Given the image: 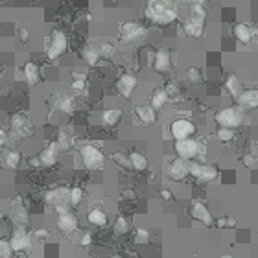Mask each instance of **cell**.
Listing matches in <instances>:
<instances>
[{
  "label": "cell",
  "instance_id": "cell-45",
  "mask_svg": "<svg viewBox=\"0 0 258 258\" xmlns=\"http://www.w3.org/2000/svg\"><path fill=\"white\" fill-rule=\"evenodd\" d=\"M72 91H77V92L85 91V79H74V81H72Z\"/></svg>",
  "mask_w": 258,
  "mask_h": 258
},
{
  "label": "cell",
  "instance_id": "cell-30",
  "mask_svg": "<svg viewBox=\"0 0 258 258\" xmlns=\"http://www.w3.org/2000/svg\"><path fill=\"white\" fill-rule=\"evenodd\" d=\"M129 229H131V223H129L128 218H124V216H120V218H116V221H114V225H113L114 234H118V236L128 234Z\"/></svg>",
  "mask_w": 258,
  "mask_h": 258
},
{
  "label": "cell",
  "instance_id": "cell-43",
  "mask_svg": "<svg viewBox=\"0 0 258 258\" xmlns=\"http://www.w3.org/2000/svg\"><path fill=\"white\" fill-rule=\"evenodd\" d=\"M35 238L37 240H48L50 238V231L48 229H37L35 231Z\"/></svg>",
  "mask_w": 258,
  "mask_h": 258
},
{
  "label": "cell",
  "instance_id": "cell-12",
  "mask_svg": "<svg viewBox=\"0 0 258 258\" xmlns=\"http://www.w3.org/2000/svg\"><path fill=\"white\" fill-rule=\"evenodd\" d=\"M153 70L159 74H166L172 70V53L168 48H159L153 55Z\"/></svg>",
  "mask_w": 258,
  "mask_h": 258
},
{
  "label": "cell",
  "instance_id": "cell-5",
  "mask_svg": "<svg viewBox=\"0 0 258 258\" xmlns=\"http://www.w3.org/2000/svg\"><path fill=\"white\" fill-rule=\"evenodd\" d=\"M67 46H69V39L61 30H53L48 41V48H46V55L48 59H57L63 53L67 52Z\"/></svg>",
  "mask_w": 258,
  "mask_h": 258
},
{
  "label": "cell",
  "instance_id": "cell-33",
  "mask_svg": "<svg viewBox=\"0 0 258 258\" xmlns=\"http://www.w3.org/2000/svg\"><path fill=\"white\" fill-rule=\"evenodd\" d=\"M113 160L122 168H133L131 166V159H129V155L128 153H124V152H114L113 153Z\"/></svg>",
  "mask_w": 258,
  "mask_h": 258
},
{
  "label": "cell",
  "instance_id": "cell-51",
  "mask_svg": "<svg viewBox=\"0 0 258 258\" xmlns=\"http://www.w3.org/2000/svg\"><path fill=\"white\" fill-rule=\"evenodd\" d=\"M188 2H192V4H194V6H201V4H203V2H205V0H188Z\"/></svg>",
  "mask_w": 258,
  "mask_h": 258
},
{
  "label": "cell",
  "instance_id": "cell-28",
  "mask_svg": "<svg viewBox=\"0 0 258 258\" xmlns=\"http://www.w3.org/2000/svg\"><path fill=\"white\" fill-rule=\"evenodd\" d=\"M21 153L17 152V150H9V152H6V155H4V164L9 168V170H17L19 168V164H21Z\"/></svg>",
  "mask_w": 258,
  "mask_h": 258
},
{
  "label": "cell",
  "instance_id": "cell-32",
  "mask_svg": "<svg viewBox=\"0 0 258 258\" xmlns=\"http://www.w3.org/2000/svg\"><path fill=\"white\" fill-rule=\"evenodd\" d=\"M57 107H59V111H63L65 114H72L74 113V100L70 98V96H63V98L57 102Z\"/></svg>",
  "mask_w": 258,
  "mask_h": 258
},
{
  "label": "cell",
  "instance_id": "cell-31",
  "mask_svg": "<svg viewBox=\"0 0 258 258\" xmlns=\"http://www.w3.org/2000/svg\"><path fill=\"white\" fill-rule=\"evenodd\" d=\"M186 77H188V81L192 85H199L203 81V72H201L198 67H190V69L186 70Z\"/></svg>",
  "mask_w": 258,
  "mask_h": 258
},
{
  "label": "cell",
  "instance_id": "cell-19",
  "mask_svg": "<svg viewBox=\"0 0 258 258\" xmlns=\"http://www.w3.org/2000/svg\"><path fill=\"white\" fill-rule=\"evenodd\" d=\"M135 114H137L138 120L146 124V126H152V124L157 122V109H153L152 105H137Z\"/></svg>",
  "mask_w": 258,
  "mask_h": 258
},
{
  "label": "cell",
  "instance_id": "cell-7",
  "mask_svg": "<svg viewBox=\"0 0 258 258\" xmlns=\"http://www.w3.org/2000/svg\"><path fill=\"white\" fill-rule=\"evenodd\" d=\"M201 150H203V146L199 144L198 140H194V138L177 140V142H175V153L184 160L196 159L199 153H201Z\"/></svg>",
  "mask_w": 258,
  "mask_h": 258
},
{
  "label": "cell",
  "instance_id": "cell-2",
  "mask_svg": "<svg viewBox=\"0 0 258 258\" xmlns=\"http://www.w3.org/2000/svg\"><path fill=\"white\" fill-rule=\"evenodd\" d=\"M214 120L220 128H229V129H236L240 128L243 122H245V113L240 105H231V107H223L218 113L214 114Z\"/></svg>",
  "mask_w": 258,
  "mask_h": 258
},
{
  "label": "cell",
  "instance_id": "cell-25",
  "mask_svg": "<svg viewBox=\"0 0 258 258\" xmlns=\"http://www.w3.org/2000/svg\"><path fill=\"white\" fill-rule=\"evenodd\" d=\"M30 122H28V118L24 116V114L17 113V114H11V118H9V128H11V131L13 133H17V135H21L23 133V129L28 126Z\"/></svg>",
  "mask_w": 258,
  "mask_h": 258
},
{
  "label": "cell",
  "instance_id": "cell-52",
  "mask_svg": "<svg viewBox=\"0 0 258 258\" xmlns=\"http://www.w3.org/2000/svg\"><path fill=\"white\" fill-rule=\"evenodd\" d=\"M21 39H23V41H24V39H28V31H26V30H21Z\"/></svg>",
  "mask_w": 258,
  "mask_h": 258
},
{
  "label": "cell",
  "instance_id": "cell-55",
  "mask_svg": "<svg viewBox=\"0 0 258 258\" xmlns=\"http://www.w3.org/2000/svg\"><path fill=\"white\" fill-rule=\"evenodd\" d=\"M257 146H258V142H257Z\"/></svg>",
  "mask_w": 258,
  "mask_h": 258
},
{
  "label": "cell",
  "instance_id": "cell-35",
  "mask_svg": "<svg viewBox=\"0 0 258 258\" xmlns=\"http://www.w3.org/2000/svg\"><path fill=\"white\" fill-rule=\"evenodd\" d=\"M81 199H83V190L79 186L70 188V206H77L81 203Z\"/></svg>",
  "mask_w": 258,
  "mask_h": 258
},
{
  "label": "cell",
  "instance_id": "cell-47",
  "mask_svg": "<svg viewBox=\"0 0 258 258\" xmlns=\"http://www.w3.org/2000/svg\"><path fill=\"white\" fill-rule=\"evenodd\" d=\"M214 225H216L218 229H227V216H221V218H218Z\"/></svg>",
  "mask_w": 258,
  "mask_h": 258
},
{
  "label": "cell",
  "instance_id": "cell-10",
  "mask_svg": "<svg viewBox=\"0 0 258 258\" xmlns=\"http://www.w3.org/2000/svg\"><path fill=\"white\" fill-rule=\"evenodd\" d=\"M46 205H50L52 208H57L61 205H70V188L67 186H57V188L48 190L45 194Z\"/></svg>",
  "mask_w": 258,
  "mask_h": 258
},
{
  "label": "cell",
  "instance_id": "cell-15",
  "mask_svg": "<svg viewBox=\"0 0 258 258\" xmlns=\"http://www.w3.org/2000/svg\"><path fill=\"white\" fill-rule=\"evenodd\" d=\"M9 243L15 253H21V251H26L30 247V234L24 227H17L13 231V234L9 238Z\"/></svg>",
  "mask_w": 258,
  "mask_h": 258
},
{
  "label": "cell",
  "instance_id": "cell-41",
  "mask_svg": "<svg viewBox=\"0 0 258 258\" xmlns=\"http://www.w3.org/2000/svg\"><path fill=\"white\" fill-rule=\"evenodd\" d=\"M166 92H168L170 98H174V96H181V89H179V85L177 83H168Z\"/></svg>",
  "mask_w": 258,
  "mask_h": 258
},
{
  "label": "cell",
  "instance_id": "cell-8",
  "mask_svg": "<svg viewBox=\"0 0 258 258\" xmlns=\"http://www.w3.org/2000/svg\"><path fill=\"white\" fill-rule=\"evenodd\" d=\"M146 37V30L137 23H126L122 24V30H120V41L124 45H133L137 43L140 39Z\"/></svg>",
  "mask_w": 258,
  "mask_h": 258
},
{
  "label": "cell",
  "instance_id": "cell-6",
  "mask_svg": "<svg viewBox=\"0 0 258 258\" xmlns=\"http://www.w3.org/2000/svg\"><path fill=\"white\" fill-rule=\"evenodd\" d=\"M196 133V124L188 118H177L170 124V135L175 138V140H186V138H192Z\"/></svg>",
  "mask_w": 258,
  "mask_h": 258
},
{
  "label": "cell",
  "instance_id": "cell-46",
  "mask_svg": "<svg viewBox=\"0 0 258 258\" xmlns=\"http://www.w3.org/2000/svg\"><path fill=\"white\" fill-rule=\"evenodd\" d=\"M79 243L83 245V247H89L92 243V236H91V232H85L83 236H81V240H79Z\"/></svg>",
  "mask_w": 258,
  "mask_h": 258
},
{
  "label": "cell",
  "instance_id": "cell-38",
  "mask_svg": "<svg viewBox=\"0 0 258 258\" xmlns=\"http://www.w3.org/2000/svg\"><path fill=\"white\" fill-rule=\"evenodd\" d=\"M100 50V55L102 57H107V59H111L114 55V46L111 45V43H102V45L98 46Z\"/></svg>",
  "mask_w": 258,
  "mask_h": 258
},
{
  "label": "cell",
  "instance_id": "cell-1",
  "mask_svg": "<svg viewBox=\"0 0 258 258\" xmlns=\"http://www.w3.org/2000/svg\"><path fill=\"white\" fill-rule=\"evenodd\" d=\"M146 17H148L153 24H159V26L172 24L175 19H177L175 2L174 0H148Z\"/></svg>",
  "mask_w": 258,
  "mask_h": 258
},
{
  "label": "cell",
  "instance_id": "cell-54",
  "mask_svg": "<svg viewBox=\"0 0 258 258\" xmlns=\"http://www.w3.org/2000/svg\"><path fill=\"white\" fill-rule=\"evenodd\" d=\"M109 258H120V257H116V255H114V257H109Z\"/></svg>",
  "mask_w": 258,
  "mask_h": 258
},
{
  "label": "cell",
  "instance_id": "cell-22",
  "mask_svg": "<svg viewBox=\"0 0 258 258\" xmlns=\"http://www.w3.org/2000/svg\"><path fill=\"white\" fill-rule=\"evenodd\" d=\"M81 57H83V61L87 63V65H91V67H94V65H98V61H100V50H98V46H85L83 50H81Z\"/></svg>",
  "mask_w": 258,
  "mask_h": 258
},
{
  "label": "cell",
  "instance_id": "cell-53",
  "mask_svg": "<svg viewBox=\"0 0 258 258\" xmlns=\"http://www.w3.org/2000/svg\"><path fill=\"white\" fill-rule=\"evenodd\" d=\"M220 258H232L231 255H223V257H220Z\"/></svg>",
  "mask_w": 258,
  "mask_h": 258
},
{
  "label": "cell",
  "instance_id": "cell-17",
  "mask_svg": "<svg viewBox=\"0 0 258 258\" xmlns=\"http://www.w3.org/2000/svg\"><path fill=\"white\" fill-rule=\"evenodd\" d=\"M59 152H61L59 144H57V142H50L43 152L39 153L41 164H43V166H53V164L59 160Z\"/></svg>",
  "mask_w": 258,
  "mask_h": 258
},
{
  "label": "cell",
  "instance_id": "cell-14",
  "mask_svg": "<svg viewBox=\"0 0 258 258\" xmlns=\"http://www.w3.org/2000/svg\"><path fill=\"white\" fill-rule=\"evenodd\" d=\"M55 225H57V229H59L63 234H72V232H76L77 227H79V221H77L76 214L67 212V214H59V216H57Z\"/></svg>",
  "mask_w": 258,
  "mask_h": 258
},
{
  "label": "cell",
  "instance_id": "cell-27",
  "mask_svg": "<svg viewBox=\"0 0 258 258\" xmlns=\"http://www.w3.org/2000/svg\"><path fill=\"white\" fill-rule=\"evenodd\" d=\"M129 159H131V166H133V170H137V172H144L146 168H148V159H146L142 153L131 152L129 153Z\"/></svg>",
  "mask_w": 258,
  "mask_h": 258
},
{
  "label": "cell",
  "instance_id": "cell-39",
  "mask_svg": "<svg viewBox=\"0 0 258 258\" xmlns=\"http://www.w3.org/2000/svg\"><path fill=\"white\" fill-rule=\"evenodd\" d=\"M135 242L137 243H148L150 242V232L146 229H137L135 232Z\"/></svg>",
  "mask_w": 258,
  "mask_h": 258
},
{
  "label": "cell",
  "instance_id": "cell-20",
  "mask_svg": "<svg viewBox=\"0 0 258 258\" xmlns=\"http://www.w3.org/2000/svg\"><path fill=\"white\" fill-rule=\"evenodd\" d=\"M87 220H89V223L94 225V227H105L107 221H109V216H107V212L103 208L96 206V208H92L91 212H89Z\"/></svg>",
  "mask_w": 258,
  "mask_h": 258
},
{
  "label": "cell",
  "instance_id": "cell-48",
  "mask_svg": "<svg viewBox=\"0 0 258 258\" xmlns=\"http://www.w3.org/2000/svg\"><path fill=\"white\" fill-rule=\"evenodd\" d=\"M30 166H33V168L41 166V159H39V155H37V157H31V159H30Z\"/></svg>",
  "mask_w": 258,
  "mask_h": 258
},
{
  "label": "cell",
  "instance_id": "cell-34",
  "mask_svg": "<svg viewBox=\"0 0 258 258\" xmlns=\"http://www.w3.org/2000/svg\"><path fill=\"white\" fill-rule=\"evenodd\" d=\"M216 137H218V140H221V142H231V140L234 138V129L220 128L216 131Z\"/></svg>",
  "mask_w": 258,
  "mask_h": 258
},
{
  "label": "cell",
  "instance_id": "cell-42",
  "mask_svg": "<svg viewBox=\"0 0 258 258\" xmlns=\"http://www.w3.org/2000/svg\"><path fill=\"white\" fill-rule=\"evenodd\" d=\"M242 164L247 168H253L255 164H257V157L255 155H251V153H247V155H243L242 157Z\"/></svg>",
  "mask_w": 258,
  "mask_h": 258
},
{
  "label": "cell",
  "instance_id": "cell-21",
  "mask_svg": "<svg viewBox=\"0 0 258 258\" xmlns=\"http://www.w3.org/2000/svg\"><path fill=\"white\" fill-rule=\"evenodd\" d=\"M23 77H24V81L28 85H37L39 83V67L35 65V63H26L23 67Z\"/></svg>",
  "mask_w": 258,
  "mask_h": 258
},
{
  "label": "cell",
  "instance_id": "cell-49",
  "mask_svg": "<svg viewBox=\"0 0 258 258\" xmlns=\"http://www.w3.org/2000/svg\"><path fill=\"white\" fill-rule=\"evenodd\" d=\"M232 227H236V220L232 216H227V229H232Z\"/></svg>",
  "mask_w": 258,
  "mask_h": 258
},
{
  "label": "cell",
  "instance_id": "cell-3",
  "mask_svg": "<svg viewBox=\"0 0 258 258\" xmlns=\"http://www.w3.org/2000/svg\"><path fill=\"white\" fill-rule=\"evenodd\" d=\"M203 28H205V9L201 6H194L192 13L182 23V30L192 37H199L203 35Z\"/></svg>",
  "mask_w": 258,
  "mask_h": 258
},
{
  "label": "cell",
  "instance_id": "cell-40",
  "mask_svg": "<svg viewBox=\"0 0 258 258\" xmlns=\"http://www.w3.org/2000/svg\"><path fill=\"white\" fill-rule=\"evenodd\" d=\"M122 199H126V201H137L138 194L133 188H126L122 190Z\"/></svg>",
  "mask_w": 258,
  "mask_h": 258
},
{
  "label": "cell",
  "instance_id": "cell-26",
  "mask_svg": "<svg viewBox=\"0 0 258 258\" xmlns=\"http://www.w3.org/2000/svg\"><path fill=\"white\" fill-rule=\"evenodd\" d=\"M168 98H170V96H168L166 89H155L152 94V100H150V105H152L153 109H160V107L166 105Z\"/></svg>",
  "mask_w": 258,
  "mask_h": 258
},
{
  "label": "cell",
  "instance_id": "cell-16",
  "mask_svg": "<svg viewBox=\"0 0 258 258\" xmlns=\"http://www.w3.org/2000/svg\"><path fill=\"white\" fill-rule=\"evenodd\" d=\"M192 216H194V220L201 221V223L206 225V227H210V225L216 223L212 212H210L208 206H206L205 203H201V201H196V203L192 205Z\"/></svg>",
  "mask_w": 258,
  "mask_h": 258
},
{
  "label": "cell",
  "instance_id": "cell-50",
  "mask_svg": "<svg viewBox=\"0 0 258 258\" xmlns=\"http://www.w3.org/2000/svg\"><path fill=\"white\" fill-rule=\"evenodd\" d=\"M0 142H2V146L8 142V137H6V131H2V140H0Z\"/></svg>",
  "mask_w": 258,
  "mask_h": 258
},
{
  "label": "cell",
  "instance_id": "cell-18",
  "mask_svg": "<svg viewBox=\"0 0 258 258\" xmlns=\"http://www.w3.org/2000/svg\"><path fill=\"white\" fill-rule=\"evenodd\" d=\"M238 105L242 107L243 111L257 109L258 107V89H245V91L238 96Z\"/></svg>",
  "mask_w": 258,
  "mask_h": 258
},
{
  "label": "cell",
  "instance_id": "cell-13",
  "mask_svg": "<svg viewBox=\"0 0 258 258\" xmlns=\"http://www.w3.org/2000/svg\"><path fill=\"white\" fill-rule=\"evenodd\" d=\"M138 85V79L135 74H122L116 81V91L120 92L124 98H131V94L135 92Z\"/></svg>",
  "mask_w": 258,
  "mask_h": 258
},
{
  "label": "cell",
  "instance_id": "cell-24",
  "mask_svg": "<svg viewBox=\"0 0 258 258\" xmlns=\"http://www.w3.org/2000/svg\"><path fill=\"white\" fill-rule=\"evenodd\" d=\"M232 33H234V37L238 39L240 43H243V45L251 43V39H253V31H251V28L247 26V24H242V23L236 24Z\"/></svg>",
  "mask_w": 258,
  "mask_h": 258
},
{
  "label": "cell",
  "instance_id": "cell-9",
  "mask_svg": "<svg viewBox=\"0 0 258 258\" xmlns=\"http://www.w3.org/2000/svg\"><path fill=\"white\" fill-rule=\"evenodd\" d=\"M190 175L196 177L198 181H203V182H212L218 179L220 172L216 170L214 166L210 164H201V162H192L190 164Z\"/></svg>",
  "mask_w": 258,
  "mask_h": 258
},
{
  "label": "cell",
  "instance_id": "cell-36",
  "mask_svg": "<svg viewBox=\"0 0 258 258\" xmlns=\"http://www.w3.org/2000/svg\"><path fill=\"white\" fill-rule=\"evenodd\" d=\"M57 144H59L61 150H69L70 146H72V138H70L69 133H65V131H61L59 135H57V140H55Z\"/></svg>",
  "mask_w": 258,
  "mask_h": 258
},
{
  "label": "cell",
  "instance_id": "cell-4",
  "mask_svg": "<svg viewBox=\"0 0 258 258\" xmlns=\"http://www.w3.org/2000/svg\"><path fill=\"white\" fill-rule=\"evenodd\" d=\"M79 159H81V164H83L87 170H98V168L103 166L105 162V155L103 152L92 144H85L79 148Z\"/></svg>",
  "mask_w": 258,
  "mask_h": 258
},
{
  "label": "cell",
  "instance_id": "cell-44",
  "mask_svg": "<svg viewBox=\"0 0 258 258\" xmlns=\"http://www.w3.org/2000/svg\"><path fill=\"white\" fill-rule=\"evenodd\" d=\"M159 196L164 199V201H172V199H174V192L168 188H162V190H159Z\"/></svg>",
  "mask_w": 258,
  "mask_h": 258
},
{
  "label": "cell",
  "instance_id": "cell-11",
  "mask_svg": "<svg viewBox=\"0 0 258 258\" xmlns=\"http://www.w3.org/2000/svg\"><path fill=\"white\" fill-rule=\"evenodd\" d=\"M166 174H168V177H170L172 181H182V179H186V175H190L188 160L181 159V157L174 159L166 166Z\"/></svg>",
  "mask_w": 258,
  "mask_h": 258
},
{
  "label": "cell",
  "instance_id": "cell-37",
  "mask_svg": "<svg viewBox=\"0 0 258 258\" xmlns=\"http://www.w3.org/2000/svg\"><path fill=\"white\" fill-rule=\"evenodd\" d=\"M13 253H15V251L11 247L9 240H2V242H0V258H11Z\"/></svg>",
  "mask_w": 258,
  "mask_h": 258
},
{
  "label": "cell",
  "instance_id": "cell-23",
  "mask_svg": "<svg viewBox=\"0 0 258 258\" xmlns=\"http://www.w3.org/2000/svg\"><path fill=\"white\" fill-rule=\"evenodd\" d=\"M225 89H227V92L231 94V96H234V98L238 100V96L243 92L240 77L236 76V74H231V76L227 77V81H225Z\"/></svg>",
  "mask_w": 258,
  "mask_h": 258
},
{
  "label": "cell",
  "instance_id": "cell-29",
  "mask_svg": "<svg viewBox=\"0 0 258 258\" xmlns=\"http://www.w3.org/2000/svg\"><path fill=\"white\" fill-rule=\"evenodd\" d=\"M102 118H103L107 126H116L122 120V111L120 109H107V111H103Z\"/></svg>",
  "mask_w": 258,
  "mask_h": 258
}]
</instances>
